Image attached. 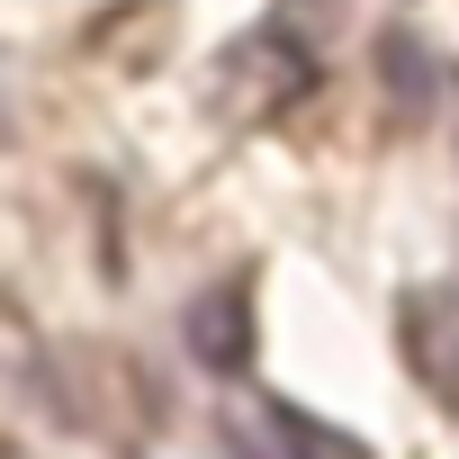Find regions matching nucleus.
<instances>
[{"mask_svg":"<svg viewBox=\"0 0 459 459\" xmlns=\"http://www.w3.org/2000/svg\"><path fill=\"white\" fill-rule=\"evenodd\" d=\"M271 432H280L289 459H369L360 432H342V423H325V414H307V405H271Z\"/></svg>","mask_w":459,"mask_h":459,"instance_id":"5","label":"nucleus"},{"mask_svg":"<svg viewBox=\"0 0 459 459\" xmlns=\"http://www.w3.org/2000/svg\"><path fill=\"white\" fill-rule=\"evenodd\" d=\"M307 91H316V55L298 37H235V55L216 64V100L253 126L280 117L289 100H307Z\"/></svg>","mask_w":459,"mask_h":459,"instance_id":"1","label":"nucleus"},{"mask_svg":"<svg viewBox=\"0 0 459 459\" xmlns=\"http://www.w3.org/2000/svg\"><path fill=\"white\" fill-rule=\"evenodd\" d=\"M378 82H387V108H396L405 126H414V117H432V91H441V73H432L423 37L387 28V37H378Z\"/></svg>","mask_w":459,"mask_h":459,"instance_id":"4","label":"nucleus"},{"mask_svg":"<svg viewBox=\"0 0 459 459\" xmlns=\"http://www.w3.org/2000/svg\"><path fill=\"white\" fill-rule=\"evenodd\" d=\"M405 360L441 405H459V307L450 298H423V289L405 298Z\"/></svg>","mask_w":459,"mask_h":459,"instance_id":"3","label":"nucleus"},{"mask_svg":"<svg viewBox=\"0 0 459 459\" xmlns=\"http://www.w3.org/2000/svg\"><path fill=\"white\" fill-rule=\"evenodd\" d=\"M189 351L216 369V378H244L253 369V289L244 280H225L189 307Z\"/></svg>","mask_w":459,"mask_h":459,"instance_id":"2","label":"nucleus"}]
</instances>
